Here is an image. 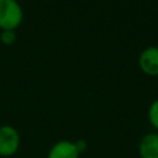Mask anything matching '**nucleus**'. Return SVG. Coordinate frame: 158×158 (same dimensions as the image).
<instances>
[{
    "label": "nucleus",
    "instance_id": "39448f33",
    "mask_svg": "<svg viewBox=\"0 0 158 158\" xmlns=\"http://www.w3.org/2000/svg\"><path fill=\"white\" fill-rule=\"evenodd\" d=\"M137 151L141 158H158V132H148L142 136Z\"/></svg>",
    "mask_w": 158,
    "mask_h": 158
},
{
    "label": "nucleus",
    "instance_id": "20e7f679",
    "mask_svg": "<svg viewBox=\"0 0 158 158\" xmlns=\"http://www.w3.org/2000/svg\"><path fill=\"white\" fill-rule=\"evenodd\" d=\"M80 154L75 142L59 139L52 144L47 153V158H80Z\"/></svg>",
    "mask_w": 158,
    "mask_h": 158
},
{
    "label": "nucleus",
    "instance_id": "f257e3e1",
    "mask_svg": "<svg viewBox=\"0 0 158 158\" xmlns=\"http://www.w3.org/2000/svg\"><path fill=\"white\" fill-rule=\"evenodd\" d=\"M23 21V10L17 0H0V30H16Z\"/></svg>",
    "mask_w": 158,
    "mask_h": 158
},
{
    "label": "nucleus",
    "instance_id": "7ed1b4c3",
    "mask_svg": "<svg viewBox=\"0 0 158 158\" xmlns=\"http://www.w3.org/2000/svg\"><path fill=\"white\" fill-rule=\"evenodd\" d=\"M138 65L147 75H158V46L146 47L139 53Z\"/></svg>",
    "mask_w": 158,
    "mask_h": 158
},
{
    "label": "nucleus",
    "instance_id": "f03ea898",
    "mask_svg": "<svg viewBox=\"0 0 158 158\" xmlns=\"http://www.w3.org/2000/svg\"><path fill=\"white\" fill-rule=\"evenodd\" d=\"M21 146V136L11 125L0 126V157L10 158L15 156Z\"/></svg>",
    "mask_w": 158,
    "mask_h": 158
},
{
    "label": "nucleus",
    "instance_id": "0eeeda50",
    "mask_svg": "<svg viewBox=\"0 0 158 158\" xmlns=\"http://www.w3.org/2000/svg\"><path fill=\"white\" fill-rule=\"evenodd\" d=\"M0 42L5 46H11L16 42V32L15 30H1L0 32Z\"/></svg>",
    "mask_w": 158,
    "mask_h": 158
},
{
    "label": "nucleus",
    "instance_id": "423d86ee",
    "mask_svg": "<svg viewBox=\"0 0 158 158\" xmlns=\"http://www.w3.org/2000/svg\"><path fill=\"white\" fill-rule=\"evenodd\" d=\"M147 117L151 126L158 132V98L151 102L147 111Z\"/></svg>",
    "mask_w": 158,
    "mask_h": 158
}]
</instances>
